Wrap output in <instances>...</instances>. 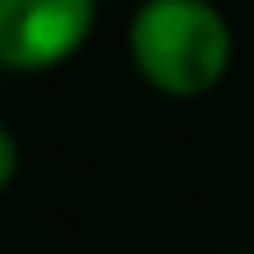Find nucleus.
<instances>
[{
    "instance_id": "nucleus-2",
    "label": "nucleus",
    "mask_w": 254,
    "mask_h": 254,
    "mask_svg": "<svg viewBox=\"0 0 254 254\" xmlns=\"http://www.w3.org/2000/svg\"><path fill=\"white\" fill-rule=\"evenodd\" d=\"M94 24L99 0H0V71H57L90 43Z\"/></svg>"
},
{
    "instance_id": "nucleus-3",
    "label": "nucleus",
    "mask_w": 254,
    "mask_h": 254,
    "mask_svg": "<svg viewBox=\"0 0 254 254\" xmlns=\"http://www.w3.org/2000/svg\"><path fill=\"white\" fill-rule=\"evenodd\" d=\"M19 179V136L0 123V193H9Z\"/></svg>"
},
{
    "instance_id": "nucleus-4",
    "label": "nucleus",
    "mask_w": 254,
    "mask_h": 254,
    "mask_svg": "<svg viewBox=\"0 0 254 254\" xmlns=\"http://www.w3.org/2000/svg\"><path fill=\"white\" fill-rule=\"evenodd\" d=\"M226 254H254V250H226Z\"/></svg>"
},
{
    "instance_id": "nucleus-1",
    "label": "nucleus",
    "mask_w": 254,
    "mask_h": 254,
    "mask_svg": "<svg viewBox=\"0 0 254 254\" xmlns=\"http://www.w3.org/2000/svg\"><path fill=\"white\" fill-rule=\"evenodd\" d=\"M127 57L155 94L202 99L226 80L236 62V33L217 0H136Z\"/></svg>"
}]
</instances>
